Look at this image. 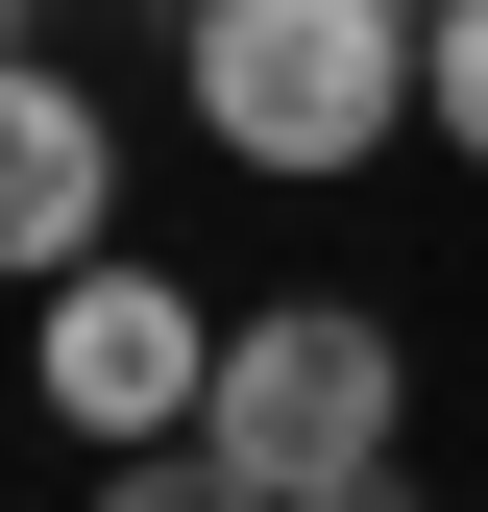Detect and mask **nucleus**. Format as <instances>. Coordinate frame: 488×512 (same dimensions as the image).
Here are the masks:
<instances>
[{
	"instance_id": "nucleus-7",
	"label": "nucleus",
	"mask_w": 488,
	"mask_h": 512,
	"mask_svg": "<svg viewBox=\"0 0 488 512\" xmlns=\"http://www.w3.org/2000/svg\"><path fill=\"white\" fill-rule=\"evenodd\" d=\"M293 512H415V488H391V464H342V488H293Z\"/></svg>"
},
{
	"instance_id": "nucleus-5",
	"label": "nucleus",
	"mask_w": 488,
	"mask_h": 512,
	"mask_svg": "<svg viewBox=\"0 0 488 512\" xmlns=\"http://www.w3.org/2000/svg\"><path fill=\"white\" fill-rule=\"evenodd\" d=\"M415 122L488 171V0H440V25H415Z\"/></svg>"
},
{
	"instance_id": "nucleus-4",
	"label": "nucleus",
	"mask_w": 488,
	"mask_h": 512,
	"mask_svg": "<svg viewBox=\"0 0 488 512\" xmlns=\"http://www.w3.org/2000/svg\"><path fill=\"white\" fill-rule=\"evenodd\" d=\"M98 220H122V122H98L74 74H25V49H0V269L74 293V269H98Z\"/></svg>"
},
{
	"instance_id": "nucleus-6",
	"label": "nucleus",
	"mask_w": 488,
	"mask_h": 512,
	"mask_svg": "<svg viewBox=\"0 0 488 512\" xmlns=\"http://www.w3.org/2000/svg\"><path fill=\"white\" fill-rule=\"evenodd\" d=\"M98 512H269V488H244L220 439H147V464H98Z\"/></svg>"
},
{
	"instance_id": "nucleus-3",
	"label": "nucleus",
	"mask_w": 488,
	"mask_h": 512,
	"mask_svg": "<svg viewBox=\"0 0 488 512\" xmlns=\"http://www.w3.org/2000/svg\"><path fill=\"white\" fill-rule=\"evenodd\" d=\"M49 415H74L98 464L196 439V415H220V317L171 293V269H74V293H49Z\"/></svg>"
},
{
	"instance_id": "nucleus-1",
	"label": "nucleus",
	"mask_w": 488,
	"mask_h": 512,
	"mask_svg": "<svg viewBox=\"0 0 488 512\" xmlns=\"http://www.w3.org/2000/svg\"><path fill=\"white\" fill-rule=\"evenodd\" d=\"M415 25L440 0H196V122L244 171H366L415 122Z\"/></svg>"
},
{
	"instance_id": "nucleus-8",
	"label": "nucleus",
	"mask_w": 488,
	"mask_h": 512,
	"mask_svg": "<svg viewBox=\"0 0 488 512\" xmlns=\"http://www.w3.org/2000/svg\"><path fill=\"white\" fill-rule=\"evenodd\" d=\"M0 49H25V0H0Z\"/></svg>"
},
{
	"instance_id": "nucleus-2",
	"label": "nucleus",
	"mask_w": 488,
	"mask_h": 512,
	"mask_svg": "<svg viewBox=\"0 0 488 512\" xmlns=\"http://www.w3.org/2000/svg\"><path fill=\"white\" fill-rule=\"evenodd\" d=\"M391 415H415V342H391V317H366V293H269V317H220V464L244 488H342V464H391Z\"/></svg>"
}]
</instances>
